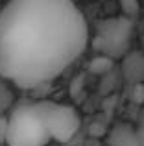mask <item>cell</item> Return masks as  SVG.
I'll return each instance as SVG.
<instances>
[{"label": "cell", "mask_w": 144, "mask_h": 146, "mask_svg": "<svg viewBox=\"0 0 144 146\" xmlns=\"http://www.w3.org/2000/svg\"><path fill=\"white\" fill-rule=\"evenodd\" d=\"M74 0H9L0 11V76L20 89L50 83L87 48Z\"/></svg>", "instance_id": "1"}, {"label": "cell", "mask_w": 144, "mask_h": 146, "mask_svg": "<svg viewBox=\"0 0 144 146\" xmlns=\"http://www.w3.org/2000/svg\"><path fill=\"white\" fill-rule=\"evenodd\" d=\"M52 141L33 100L17 104L7 115V146H46Z\"/></svg>", "instance_id": "2"}, {"label": "cell", "mask_w": 144, "mask_h": 146, "mask_svg": "<svg viewBox=\"0 0 144 146\" xmlns=\"http://www.w3.org/2000/svg\"><path fill=\"white\" fill-rule=\"evenodd\" d=\"M37 111L50 133L52 141L69 143L79 129V115L69 104L54 102V100H35Z\"/></svg>", "instance_id": "3"}, {"label": "cell", "mask_w": 144, "mask_h": 146, "mask_svg": "<svg viewBox=\"0 0 144 146\" xmlns=\"http://www.w3.org/2000/svg\"><path fill=\"white\" fill-rule=\"evenodd\" d=\"M131 19L127 17H116L98 24V35L96 44L104 52V56H120L126 50L127 43L131 39Z\"/></svg>", "instance_id": "4"}, {"label": "cell", "mask_w": 144, "mask_h": 146, "mask_svg": "<svg viewBox=\"0 0 144 146\" xmlns=\"http://www.w3.org/2000/svg\"><path fill=\"white\" fill-rule=\"evenodd\" d=\"M107 146H142L137 126L126 122L116 124L107 135Z\"/></svg>", "instance_id": "5"}, {"label": "cell", "mask_w": 144, "mask_h": 146, "mask_svg": "<svg viewBox=\"0 0 144 146\" xmlns=\"http://www.w3.org/2000/svg\"><path fill=\"white\" fill-rule=\"evenodd\" d=\"M124 74L129 82H133L135 85L141 83L144 78V56L142 54H129L124 61Z\"/></svg>", "instance_id": "6"}, {"label": "cell", "mask_w": 144, "mask_h": 146, "mask_svg": "<svg viewBox=\"0 0 144 146\" xmlns=\"http://www.w3.org/2000/svg\"><path fill=\"white\" fill-rule=\"evenodd\" d=\"M13 102H15V96H13V91L9 89L7 85L0 83V117H6V113L9 109H13Z\"/></svg>", "instance_id": "7"}, {"label": "cell", "mask_w": 144, "mask_h": 146, "mask_svg": "<svg viewBox=\"0 0 144 146\" xmlns=\"http://www.w3.org/2000/svg\"><path fill=\"white\" fill-rule=\"evenodd\" d=\"M111 67H113V59L109 56H98V57H94V59L90 61L89 68H90V72H94V74H105Z\"/></svg>", "instance_id": "8"}, {"label": "cell", "mask_w": 144, "mask_h": 146, "mask_svg": "<svg viewBox=\"0 0 144 146\" xmlns=\"http://www.w3.org/2000/svg\"><path fill=\"white\" fill-rule=\"evenodd\" d=\"M120 7H122L124 17L133 19L139 13V7L141 6H139V0H120Z\"/></svg>", "instance_id": "9"}, {"label": "cell", "mask_w": 144, "mask_h": 146, "mask_svg": "<svg viewBox=\"0 0 144 146\" xmlns=\"http://www.w3.org/2000/svg\"><path fill=\"white\" fill-rule=\"evenodd\" d=\"M7 137V115L0 117V143H6Z\"/></svg>", "instance_id": "10"}, {"label": "cell", "mask_w": 144, "mask_h": 146, "mask_svg": "<svg viewBox=\"0 0 144 146\" xmlns=\"http://www.w3.org/2000/svg\"><path fill=\"white\" fill-rule=\"evenodd\" d=\"M137 131H139V137H141V143H142V146H144V109L141 111V115H139Z\"/></svg>", "instance_id": "11"}]
</instances>
